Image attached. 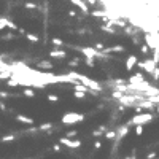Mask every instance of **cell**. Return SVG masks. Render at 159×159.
I'll use <instances>...</instances> for the list:
<instances>
[{"label":"cell","instance_id":"1","mask_svg":"<svg viewBox=\"0 0 159 159\" xmlns=\"http://www.w3.org/2000/svg\"><path fill=\"white\" fill-rule=\"evenodd\" d=\"M153 119H154V115H153L151 111H147V113H135L126 124H127V126H135V124H143V126H145V124L151 123Z\"/></svg>","mask_w":159,"mask_h":159},{"label":"cell","instance_id":"2","mask_svg":"<svg viewBox=\"0 0 159 159\" xmlns=\"http://www.w3.org/2000/svg\"><path fill=\"white\" fill-rule=\"evenodd\" d=\"M72 75H73V78H76L80 83H83V84L88 86L89 89L96 91V92H100V91H102V86L96 81V80H91L89 76H86V75H80V73H76V72H72Z\"/></svg>","mask_w":159,"mask_h":159},{"label":"cell","instance_id":"3","mask_svg":"<svg viewBox=\"0 0 159 159\" xmlns=\"http://www.w3.org/2000/svg\"><path fill=\"white\" fill-rule=\"evenodd\" d=\"M62 124H65V126H72V124H76V123H80V121H84V115H80V113H75V111H72V113H65L64 116H62Z\"/></svg>","mask_w":159,"mask_h":159},{"label":"cell","instance_id":"4","mask_svg":"<svg viewBox=\"0 0 159 159\" xmlns=\"http://www.w3.org/2000/svg\"><path fill=\"white\" fill-rule=\"evenodd\" d=\"M135 65H137L139 69H142L143 72H147L148 75H151V72H153V70H154V67H156V64L153 62V59H151V57H145V61H140V62L137 61V64H135Z\"/></svg>","mask_w":159,"mask_h":159},{"label":"cell","instance_id":"5","mask_svg":"<svg viewBox=\"0 0 159 159\" xmlns=\"http://www.w3.org/2000/svg\"><path fill=\"white\" fill-rule=\"evenodd\" d=\"M59 143L64 145V147H67L69 150H76V148H80L83 145L81 140H73V139H69V137H65V135L59 139Z\"/></svg>","mask_w":159,"mask_h":159},{"label":"cell","instance_id":"6","mask_svg":"<svg viewBox=\"0 0 159 159\" xmlns=\"http://www.w3.org/2000/svg\"><path fill=\"white\" fill-rule=\"evenodd\" d=\"M129 130H130V126H127V124H123V126H119L118 129H116V142H119L121 139H124L127 134H129Z\"/></svg>","mask_w":159,"mask_h":159},{"label":"cell","instance_id":"7","mask_svg":"<svg viewBox=\"0 0 159 159\" xmlns=\"http://www.w3.org/2000/svg\"><path fill=\"white\" fill-rule=\"evenodd\" d=\"M5 27H8V29H11V30H16L18 25L13 22L11 19H8V18H0V30H3Z\"/></svg>","mask_w":159,"mask_h":159},{"label":"cell","instance_id":"8","mask_svg":"<svg viewBox=\"0 0 159 159\" xmlns=\"http://www.w3.org/2000/svg\"><path fill=\"white\" fill-rule=\"evenodd\" d=\"M137 61H139V59H137L135 54L127 56V59H126V70H127V72H134V67H135Z\"/></svg>","mask_w":159,"mask_h":159},{"label":"cell","instance_id":"9","mask_svg":"<svg viewBox=\"0 0 159 159\" xmlns=\"http://www.w3.org/2000/svg\"><path fill=\"white\" fill-rule=\"evenodd\" d=\"M105 54H110V52H124L126 48L123 45H115V46H108V48H103L102 49Z\"/></svg>","mask_w":159,"mask_h":159},{"label":"cell","instance_id":"10","mask_svg":"<svg viewBox=\"0 0 159 159\" xmlns=\"http://www.w3.org/2000/svg\"><path fill=\"white\" fill-rule=\"evenodd\" d=\"M72 3H75L80 10H81L84 15H89V8H88V3L84 2V0H70Z\"/></svg>","mask_w":159,"mask_h":159},{"label":"cell","instance_id":"11","mask_svg":"<svg viewBox=\"0 0 159 159\" xmlns=\"http://www.w3.org/2000/svg\"><path fill=\"white\" fill-rule=\"evenodd\" d=\"M49 56L54 57V59H64V57H67V52L62 51V49H59V48H56V49L49 51Z\"/></svg>","mask_w":159,"mask_h":159},{"label":"cell","instance_id":"12","mask_svg":"<svg viewBox=\"0 0 159 159\" xmlns=\"http://www.w3.org/2000/svg\"><path fill=\"white\" fill-rule=\"evenodd\" d=\"M16 121L22 123V124H34V118H29V116H24V115H16Z\"/></svg>","mask_w":159,"mask_h":159},{"label":"cell","instance_id":"13","mask_svg":"<svg viewBox=\"0 0 159 159\" xmlns=\"http://www.w3.org/2000/svg\"><path fill=\"white\" fill-rule=\"evenodd\" d=\"M145 40H147V45L150 46V49L156 48V40H154L153 35H145Z\"/></svg>","mask_w":159,"mask_h":159},{"label":"cell","instance_id":"14","mask_svg":"<svg viewBox=\"0 0 159 159\" xmlns=\"http://www.w3.org/2000/svg\"><path fill=\"white\" fill-rule=\"evenodd\" d=\"M25 38H27L30 43H38V42H40V37H38V35H35V34H29V32H25Z\"/></svg>","mask_w":159,"mask_h":159},{"label":"cell","instance_id":"15","mask_svg":"<svg viewBox=\"0 0 159 159\" xmlns=\"http://www.w3.org/2000/svg\"><path fill=\"white\" fill-rule=\"evenodd\" d=\"M103 135H105V139H107V140H115V139H116V130L107 129V130L103 132Z\"/></svg>","mask_w":159,"mask_h":159},{"label":"cell","instance_id":"16","mask_svg":"<svg viewBox=\"0 0 159 159\" xmlns=\"http://www.w3.org/2000/svg\"><path fill=\"white\" fill-rule=\"evenodd\" d=\"M37 67H38V69H48V70H51V69H52V64H51L49 61H42V62H38Z\"/></svg>","mask_w":159,"mask_h":159},{"label":"cell","instance_id":"17","mask_svg":"<svg viewBox=\"0 0 159 159\" xmlns=\"http://www.w3.org/2000/svg\"><path fill=\"white\" fill-rule=\"evenodd\" d=\"M22 96L29 97V99H32V97H35V91H34L32 88H25V89L22 91Z\"/></svg>","mask_w":159,"mask_h":159},{"label":"cell","instance_id":"18","mask_svg":"<svg viewBox=\"0 0 159 159\" xmlns=\"http://www.w3.org/2000/svg\"><path fill=\"white\" fill-rule=\"evenodd\" d=\"M51 43L54 45L56 48H62V46H65V45H64V42H62L61 38H57V37H54V38H51Z\"/></svg>","mask_w":159,"mask_h":159},{"label":"cell","instance_id":"19","mask_svg":"<svg viewBox=\"0 0 159 159\" xmlns=\"http://www.w3.org/2000/svg\"><path fill=\"white\" fill-rule=\"evenodd\" d=\"M7 86H8V88H16V86H19V81H18L16 78H8Z\"/></svg>","mask_w":159,"mask_h":159},{"label":"cell","instance_id":"20","mask_svg":"<svg viewBox=\"0 0 159 159\" xmlns=\"http://www.w3.org/2000/svg\"><path fill=\"white\" fill-rule=\"evenodd\" d=\"M81 62V57H73L72 61H69V67H72V69H75V67H78V64Z\"/></svg>","mask_w":159,"mask_h":159},{"label":"cell","instance_id":"21","mask_svg":"<svg viewBox=\"0 0 159 159\" xmlns=\"http://www.w3.org/2000/svg\"><path fill=\"white\" fill-rule=\"evenodd\" d=\"M153 62L156 64V65H159V49L157 48H153Z\"/></svg>","mask_w":159,"mask_h":159},{"label":"cell","instance_id":"22","mask_svg":"<svg viewBox=\"0 0 159 159\" xmlns=\"http://www.w3.org/2000/svg\"><path fill=\"white\" fill-rule=\"evenodd\" d=\"M140 52H142V56H148L150 54V46L145 43V45H140Z\"/></svg>","mask_w":159,"mask_h":159},{"label":"cell","instance_id":"23","mask_svg":"<svg viewBox=\"0 0 159 159\" xmlns=\"http://www.w3.org/2000/svg\"><path fill=\"white\" fill-rule=\"evenodd\" d=\"M16 139V135L15 134H10V135H3L2 139H0V142H3V143H7V142H13Z\"/></svg>","mask_w":159,"mask_h":159},{"label":"cell","instance_id":"24","mask_svg":"<svg viewBox=\"0 0 159 159\" xmlns=\"http://www.w3.org/2000/svg\"><path fill=\"white\" fill-rule=\"evenodd\" d=\"M83 62L88 65V67H96V61L91 57H83Z\"/></svg>","mask_w":159,"mask_h":159},{"label":"cell","instance_id":"25","mask_svg":"<svg viewBox=\"0 0 159 159\" xmlns=\"http://www.w3.org/2000/svg\"><path fill=\"white\" fill-rule=\"evenodd\" d=\"M123 96H124V92H121V91H116V89L111 92V97H113L115 100H119V99H121Z\"/></svg>","mask_w":159,"mask_h":159},{"label":"cell","instance_id":"26","mask_svg":"<svg viewBox=\"0 0 159 159\" xmlns=\"http://www.w3.org/2000/svg\"><path fill=\"white\" fill-rule=\"evenodd\" d=\"M51 127H52V123H43V124L38 126V130L43 132V130H48V129H51Z\"/></svg>","mask_w":159,"mask_h":159},{"label":"cell","instance_id":"27","mask_svg":"<svg viewBox=\"0 0 159 159\" xmlns=\"http://www.w3.org/2000/svg\"><path fill=\"white\" fill-rule=\"evenodd\" d=\"M143 127H145L143 124H135V135L137 137H140L143 134Z\"/></svg>","mask_w":159,"mask_h":159},{"label":"cell","instance_id":"28","mask_svg":"<svg viewBox=\"0 0 159 159\" xmlns=\"http://www.w3.org/2000/svg\"><path fill=\"white\" fill-rule=\"evenodd\" d=\"M102 30H105V32L110 34V35H115V34H116V30H115L113 27H110V25H102Z\"/></svg>","mask_w":159,"mask_h":159},{"label":"cell","instance_id":"29","mask_svg":"<svg viewBox=\"0 0 159 159\" xmlns=\"http://www.w3.org/2000/svg\"><path fill=\"white\" fill-rule=\"evenodd\" d=\"M73 97H75V99H84V97H86V92H81V91H73Z\"/></svg>","mask_w":159,"mask_h":159},{"label":"cell","instance_id":"30","mask_svg":"<svg viewBox=\"0 0 159 159\" xmlns=\"http://www.w3.org/2000/svg\"><path fill=\"white\" fill-rule=\"evenodd\" d=\"M24 8H25V10H37V3H34V2H25V3H24Z\"/></svg>","mask_w":159,"mask_h":159},{"label":"cell","instance_id":"31","mask_svg":"<svg viewBox=\"0 0 159 159\" xmlns=\"http://www.w3.org/2000/svg\"><path fill=\"white\" fill-rule=\"evenodd\" d=\"M151 76H153V80H154V81H157V80H159V67H157V65L154 67V70L151 72Z\"/></svg>","mask_w":159,"mask_h":159},{"label":"cell","instance_id":"32","mask_svg":"<svg viewBox=\"0 0 159 159\" xmlns=\"http://www.w3.org/2000/svg\"><path fill=\"white\" fill-rule=\"evenodd\" d=\"M76 135H78L76 130H67V132H65V137H69V139H75Z\"/></svg>","mask_w":159,"mask_h":159},{"label":"cell","instance_id":"33","mask_svg":"<svg viewBox=\"0 0 159 159\" xmlns=\"http://www.w3.org/2000/svg\"><path fill=\"white\" fill-rule=\"evenodd\" d=\"M48 100L49 102H59V96L57 94H48Z\"/></svg>","mask_w":159,"mask_h":159},{"label":"cell","instance_id":"34","mask_svg":"<svg viewBox=\"0 0 159 159\" xmlns=\"http://www.w3.org/2000/svg\"><path fill=\"white\" fill-rule=\"evenodd\" d=\"M52 151H54V153H61L62 151L61 143H54V145H52Z\"/></svg>","mask_w":159,"mask_h":159},{"label":"cell","instance_id":"35","mask_svg":"<svg viewBox=\"0 0 159 159\" xmlns=\"http://www.w3.org/2000/svg\"><path fill=\"white\" fill-rule=\"evenodd\" d=\"M13 94H10V92H7V91H0V99H8Z\"/></svg>","mask_w":159,"mask_h":159},{"label":"cell","instance_id":"36","mask_svg":"<svg viewBox=\"0 0 159 159\" xmlns=\"http://www.w3.org/2000/svg\"><path fill=\"white\" fill-rule=\"evenodd\" d=\"M15 37H16V35L13 34V32H8V34H5V35H3L2 38H3V40H13V38H15Z\"/></svg>","mask_w":159,"mask_h":159},{"label":"cell","instance_id":"37","mask_svg":"<svg viewBox=\"0 0 159 159\" xmlns=\"http://www.w3.org/2000/svg\"><path fill=\"white\" fill-rule=\"evenodd\" d=\"M0 111H2V113H7L8 111V108H7V105H5L3 100H0Z\"/></svg>","mask_w":159,"mask_h":159},{"label":"cell","instance_id":"38","mask_svg":"<svg viewBox=\"0 0 159 159\" xmlns=\"http://www.w3.org/2000/svg\"><path fill=\"white\" fill-rule=\"evenodd\" d=\"M102 134H103V132H102L100 129H96V130H92V135H94L96 139H99V137H100Z\"/></svg>","mask_w":159,"mask_h":159},{"label":"cell","instance_id":"39","mask_svg":"<svg viewBox=\"0 0 159 159\" xmlns=\"http://www.w3.org/2000/svg\"><path fill=\"white\" fill-rule=\"evenodd\" d=\"M92 147H94V150H100V148H102V142H100V140H96Z\"/></svg>","mask_w":159,"mask_h":159},{"label":"cell","instance_id":"40","mask_svg":"<svg viewBox=\"0 0 159 159\" xmlns=\"http://www.w3.org/2000/svg\"><path fill=\"white\" fill-rule=\"evenodd\" d=\"M94 48H96L97 51H102V49L105 48V45H103L102 42H99V43H96V45H94Z\"/></svg>","mask_w":159,"mask_h":159},{"label":"cell","instance_id":"41","mask_svg":"<svg viewBox=\"0 0 159 159\" xmlns=\"http://www.w3.org/2000/svg\"><path fill=\"white\" fill-rule=\"evenodd\" d=\"M156 157V153L153 151V153H150V154H147V157H145V159H154Z\"/></svg>","mask_w":159,"mask_h":159},{"label":"cell","instance_id":"42","mask_svg":"<svg viewBox=\"0 0 159 159\" xmlns=\"http://www.w3.org/2000/svg\"><path fill=\"white\" fill-rule=\"evenodd\" d=\"M16 30H18V32H19L21 35H25V29H24V27H18Z\"/></svg>","mask_w":159,"mask_h":159},{"label":"cell","instance_id":"43","mask_svg":"<svg viewBox=\"0 0 159 159\" xmlns=\"http://www.w3.org/2000/svg\"><path fill=\"white\" fill-rule=\"evenodd\" d=\"M69 16H72V18H75V16H76V13H75L73 10H70V11H69Z\"/></svg>","mask_w":159,"mask_h":159},{"label":"cell","instance_id":"44","mask_svg":"<svg viewBox=\"0 0 159 159\" xmlns=\"http://www.w3.org/2000/svg\"><path fill=\"white\" fill-rule=\"evenodd\" d=\"M154 110H156V111H157V115H159V103H157V107H156Z\"/></svg>","mask_w":159,"mask_h":159}]
</instances>
